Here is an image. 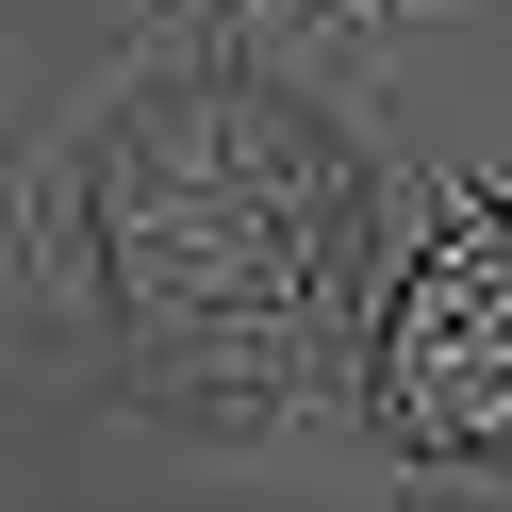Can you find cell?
<instances>
[{"mask_svg": "<svg viewBox=\"0 0 512 512\" xmlns=\"http://www.w3.org/2000/svg\"><path fill=\"white\" fill-rule=\"evenodd\" d=\"M380 430L397 446H512V215H463L380 314Z\"/></svg>", "mask_w": 512, "mask_h": 512, "instance_id": "obj_2", "label": "cell"}, {"mask_svg": "<svg viewBox=\"0 0 512 512\" xmlns=\"http://www.w3.org/2000/svg\"><path fill=\"white\" fill-rule=\"evenodd\" d=\"M116 331L199 397H265L347 265V166L265 83H149L83 166Z\"/></svg>", "mask_w": 512, "mask_h": 512, "instance_id": "obj_1", "label": "cell"}]
</instances>
